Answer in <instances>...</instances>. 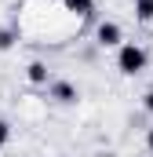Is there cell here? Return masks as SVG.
I'll return each mask as SVG.
<instances>
[{
	"mask_svg": "<svg viewBox=\"0 0 153 157\" xmlns=\"http://www.w3.org/2000/svg\"><path fill=\"white\" fill-rule=\"evenodd\" d=\"M146 48H139V44H120V51H117V70L124 73V77H139L142 70H146Z\"/></svg>",
	"mask_w": 153,
	"mask_h": 157,
	"instance_id": "cell-1",
	"label": "cell"
},
{
	"mask_svg": "<svg viewBox=\"0 0 153 157\" xmlns=\"http://www.w3.org/2000/svg\"><path fill=\"white\" fill-rule=\"evenodd\" d=\"M135 15L139 22H153V0H135Z\"/></svg>",
	"mask_w": 153,
	"mask_h": 157,
	"instance_id": "cell-5",
	"label": "cell"
},
{
	"mask_svg": "<svg viewBox=\"0 0 153 157\" xmlns=\"http://www.w3.org/2000/svg\"><path fill=\"white\" fill-rule=\"evenodd\" d=\"M7 139H11V128H7V124H4V121H0V146H4V143H7Z\"/></svg>",
	"mask_w": 153,
	"mask_h": 157,
	"instance_id": "cell-8",
	"label": "cell"
},
{
	"mask_svg": "<svg viewBox=\"0 0 153 157\" xmlns=\"http://www.w3.org/2000/svg\"><path fill=\"white\" fill-rule=\"evenodd\" d=\"M142 102H146V110L153 113V91H146V99H142Z\"/></svg>",
	"mask_w": 153,
	"mask_h": 157,
	"instance_id": "cell-9",
	"label": "cell"
},
{
	"mask_svg": "<svg viewBox=\"0 0 153 157\" xmlns=\"http://www.w3.org/2000/svg\"><path fill=\"white\" fill-rule=\"evenodd\" d=\"M66 7L76 11V15H91V7H95V4H91V0H66Z\"/></svg>",
	"mask_w": 153,
	"mask_h": 157,
	"instance_id": "cell-6",
	"label": "cell"
},
{
	"mask_svg": "<svg viewBox=\"0 0 153 157\" xmlns=\"http://www.w3.org/2000/svg\"><path fill=\"white\" fill-rule=\"evenodd\" d=\"M51 95H55L58 102H76V88H73V84H66V80L51 84Z\"/></svg>",
	"mask_w": 153,
	"mask_h": 157,
	"instance_id": "cell-3",
	"label": "cell"
},
{
	"mask_svg": "<svg viewBox=\"0 0 153 157\" xmlns=\"http://www.w3.org/2000/svg\"><path fill=\"white\" fill-rule=\"evenodd\" d=\"M26 77L33 80V84H47V66H44V62H29Z\"/></svg>",
	"mask_w": 153,
	"mask_h": 157,
	"instance_id": "cell-4",
	"label": "cell"
},
{
	"mask_svg": "<svg viewBox=\"0 0 153 157\" xmlns=\"http://www.w3.org/2000/svg\"><path fill=\"white\" fill-rule=\"evenodd\" d=\"M95 37H99L102 48H117V44H120V26H117V22H102Z\"/></svg>",
	"mask_w": 153,
	"mask_h": 157,
	"instance_id": "cell-2",
	"label": "cell"
},
{
	"mask_svg": "<svg viewBox=\"0 0 153 157\" xmlns=\"http://www.w3.org/2000/svg\"><path fill=\"white\" fill-rule=\"evenodd\" d=\"M15 44V29H0V51H7Z\"/></svg>",
	"mask_w": 153,
	"mask_h": 157,
	"instance_id": "cell-7",
	"label": "cell"
},
{
	"mask_svg": "<svg viewBox=\"0 0 153 157\" xmlns=\"http://www.w3.org/2000/svg\"><path fill=\"white\" fill-rule=\"evenodd\" d=\"M146 143H150V150H153V128H150V135H146Z\"/></svg>",
	"mask_w": 153,
	"mask_h": 157,
	"instance_id": "cell-10",
	"label": "cell"
}]
</instances>
